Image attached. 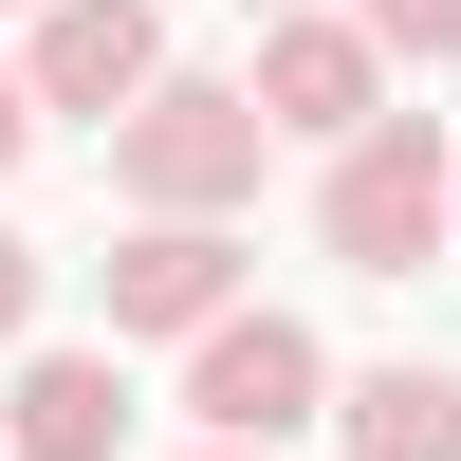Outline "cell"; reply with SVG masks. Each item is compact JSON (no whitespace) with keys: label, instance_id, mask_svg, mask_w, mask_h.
Masks as SVG:
<instances>
[{"label":"cell","instance_id":"8","mask_svg":"<svg viewBox=\"0 0 461 461\" xmlns=\"http://www.w3.org/2000/svg\"><path fill=\"white\" fill-rule=\"evenodd\" d=\"M332 425H351V461H461V369H369L351 406H332Z\"/></svg>","mask_w":461,"mask_h":461},{"label":"cell","instance_id":"6","mask_svg":"<svg viewBox=\"0 0 461 461\" xmlns=\"http://www.w3.org/2000/svg\"><path fill=\"white\" fill-rule=\"evenodd\" d=\"M221 314H240V240H221V221H148V240H111V332H185V351H203Z\"/></svg>","mask_w":461,"mask_h":461},{"label":"cell","instance_id":"4","mask_svg":"<svg viewBox=\"0 0 461 461\" xmlns=\"http://www.w3.org/2000/svg\"><path fill=\"white\" fill-rule=\"evenodd\" d=\"M240 93L277 111V130H314V148H369V130H388V111H369V93H388V56H369V19H277Z\"/></svg>","mask_w":461,"mask_h":461},{"label":"cell","instance_id":"3","mask_svg":"<svg viewBox=\"0 0 461 461\" xmlns=\"http://www.w3.org/2000/svg\"><path fill=\"white\" fill-rule=\"evenodd\" d=\"M314 388H332V351L295 314H221L203 351H185V406H203V443H240V461H277V425H314Z\"/></svg>","mask_w":461,"mask_h":461},{"label":"cell","instance_id":"11","mask_svg":"<svg viewBox=\"0 0 461 461\" xmlns=\"http://www.w3.org/2000/svg\"><path fill=\"white\" fill-rule=\"evenodd\" d=\"M19 148H37V74H0V167H19Z\"/></svg>","mask_w":461,"mask_h":461},{"label":"cell","instance_id":"13","mask_svg":"<svg viewBox=\"0 0 461 461\" xmlns=\"http://www.w3.org/2000/svg\"><path fill=\"white\" fill-rule=\"evenodd\" d=\"M203 461H240V443H203Z\"/></svg>","mask_w":461,"mask_h":461},{"label":"cell","instance_id":"10","mask_svg":"<svg viewBox=\"0 0 461 461\" xmlns=\"http://www.w3.org/2000/svg\"><path fill=\"white\" fill-rule=\"evenodd\" d=\"M37 332V240H0V351Z\"/></svg>","mask_w":461,"mask_h":461},{"label":"cell","instance_id":"9","mask_svg":"<svg viewBox=\"0 0 461 461\" xmlns=\"http://www.w3.org/2000/svg\"><path fill=\"white\" fill-rule=\"evenodd\" d=\"M351 19H369V56H425V74L461 56V0H351Z\"/></svg>","mask_w":461,"mask_h":461},{"label":"cell","instance_id":"1","mask_svg":"<svg viewBox=\"0 0 461 461\" xmlns=\"http://www.w3.org/2000/svg\"><path fill=\"white\" fill-rule=\"evenodd\" d=\"M258 148H277V111H258V93L167 74V93L111 130V185H130L148 221H221V203H258Z\"/></svg>","mask_w":461,"mask_h":461},{"label":"cell","instance_id":"2","mask_svg":"<svg viewBox=\"0 0 461 461\" xmlns=\"http://www.w3.org/2000/svg\"><path fill=\"white\" fill-rule=\"evenodd\" d=\"M314 240L351 258V277H406V258H443V240H461V167H443V130H425V111H388L369 148H332Z\"/></svg>","mask_w":461,"mask_h":461},{"label":"cell","instance_id":"14","mask_svg":"<svg viewBox=\"0 0 461 461\" xmlns=\"http://www.w3.org/2000/svg\"><path fill=\"white\" fill-rule=\"evenodd\" d=\"M37 19H56V0H37Z\"/></svg>","mask_w":461,"mask_h":461},{"label":"cell","instance_id":"5","mask_svg":"<svg viewBox=\"0 0 461 461\" xmlns=\"http://www.w3.org/2000/svg\"><path fill=\"white\" fill-rule=\"evenodd\" d=\"M148 93H167V19L148 0H56L37 19V111H111L130 130Z\"/></svg>","mask_w":461,"mask_h":461},{"label":"cell","instance_id":"12","mask_svg":"<svg viewBox=\"0 0 461 461\" xmlns=\"http://www.w3.org/2000/svg\"><path fill=\"white\" fill-rule=\"evenodd\" d=\"M258 19H314V0H258Z\"/></svg>","mask_w":461,"mask_h":461},{"label":"cell","instance_id":"7","mask_svg":"<svg viewBox=\"0 0 461 461\" xmlns=\"http://www.w3.org/2000/svg\"><path fill=\"white\" fill-rule=\"evenodd\" d=\"M0 425H19V461H111L130 443V388H111V351H37Z\"/></svg>","mask_w":461,"mask_h":461}]
</instances>
